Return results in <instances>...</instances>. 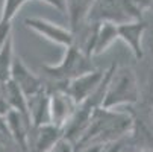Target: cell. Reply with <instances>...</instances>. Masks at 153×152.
I'll use <instances>...</instances> for the list:
<instances>
[{
  "label": "cell",
  "mask_w": 153,
  "mask_h": 152,
  "mask_svg": "<svg viewBox=\"0 0 153 152\" xmlns=\"http://www.w3.org/2000/svg\"><path fill=\"white\" fill-rule=\"evenodd\" d=\"M130 126H132V119L126 113H117L112 108L99 106L94 110L85 133L74 143V149L91 143L108 145L109 142H115L129 131Z\"/></svg>",
  "instance_id": "6da1fadb"
},
{
  "label": "cell",
  "mask_w": 153,
  "mask_h": 152,
  "mask_svg": "<svg viewBox=\"0 0 153 152\" xmlns=\"http://www.w3.org/2000/svg\"><path fill=\"white\" fill-rule=\"evenodd\" d=\"M91 58L93 56L85 53L79 46L73 44L65 47V53L58 64H44L41 66V70L53 84H61L65 88L67 82L71 79L96 70Z\"/></svg>",
  "instance_id": "7a4b0ae2"
},
{
  "label": "cell",
  "mask_w": 153,
  "mask_h": 152,
  "mask_svg": "<svg viewBox=\"0 0 153 152\" xmlns=\"http://www.w3.org/2000/svg\"><path fill=\"white\" fill-rule=\"evenodd\" d=\"M140 97L138 81L130 67H117L112 70L102 99V108H115L135 103Z\"/></svg>",
  "instance_id": "3957f363"
},
{
  "label": "cell",
  "mask_w": 153,
  "mask_h": 152,
  "mask_svg": "<svg viewBox=\"0 0 153 152\" xmlns=\"http://www.w3.org/2000/svg\"><path fill=\"white\" fill-rule=\"evenodd\" d=\"M25 26L58 46L70 47L74 44V35L70 29H65L49 20L39 18V17H27L25 18Z\"/></svg>",
  "instance_id": "277c9868"
},
{
  "label": "cell",
  "mask_w": 153,
  "mask_h": 152,
  "mask_svg": "<svg viewBox=\"0 0 153 152\" xmlns=\"http://www.w3.org/2000/svg\"><path fill=\"white\" fill-rule=\"evenodd\" d=\"M18 88L21 90L26 97H30L42 90H46L47 87L38 75H35L21 58H14L12 59V67H11V78H9Z\"/></svg>",
  "instance_id": "5b68a950"
},
{
  "label": "cell",
  "mask_w": 153,
  "mask_h": 152,
  "mask_svg": "<svg viewBox=\"0 0 153 152\" xmlns=\"http://www.w3.org/2000/svg\"><path fill=\"white\" fill-rule=\"evenodd\" d=\"M49 90V88H47ZM76 108L74 100L68 96V93L64 88L49 90V116L50 123L62 128L71 117Z\"/></svg>",
  "instance_id": "8992f818"
},
{
  "label": "cell",
  "mask_w": 153,
  "mask_h": 152,
  "mask_svg": "<svg viewBox=\"0 0 153 152\" xmlns=\"http://www.w3.org/2000/svg\"><path fill=\"white\" fill-rule=\"evenodd\" d=\"M103 76H105V72L93 70L90 73H85V75L67 82L64 90L68 93V96L74 100L76 105H79L80 102L88 99L99 88V85L103 81Z\"/></svg>",
  "instance_id": "52a82bcc"
},
{
  "label": "cell",
  "mask_w": 153,
  "mask_h": 152,
  "mask_svg": "<svg viewBox=\"0 0 153 152\" xmlns=\"http://www.w3.org/2000/svg\"><path fill=\"white\" fill-rule=\"evenodd\" d=\"M5 122L8 126L9 139H12L20 146L21 152H29V139L32 133L30 120L15 110H9L5 114Z\"/></svg>",
  "instance_id": "ba28073f"
},
{
  "label": "cell",
  "mask_w": 153,
  "mask_h": 152,
  "mask_svg": "<svg viewBox=\"0 0 153 152\" xmlns=\"http://www.w3.org/2000/svg\"><path fill=\"white\" fill-rule=\"evenodd\" d=\"M146 32V23L143 20H129L118 25V40L130 49L137 59L144 56L143 50V37Z\"/></svg>",
  "instance_id": "9c48e42d"
},
{
  "label": "cell",
  "mask_w": 153,
  "mask_h": 152,
  "mask_svg": "<svg viewBox=\"0 0 153 152\" xmlns=\"http://www.w3.org/2000/svg\"><path fill=\"white\" fill-rule=\"evenodd\" d=\"M100 21H114L120 25L129 21V17L124 14L120 0H94L86 23H100Z\"/></svg>",
  "instance_id": "30bf717a"
},
{
  "label": "cell",
  "mask_w": 153,
  "mask_h": 152,
  "mask_svg": "<svg viewBox=\"0 0 153 152\" xmlns=\"http://www.w3.org/2000/svg\"><path fill=\"white\" fill-rule=\"evenodd\" d=\"M118 40V25L114 21H100L94 26L91 56L102 55Z\"/></svg>",
  "instance_id": "8fae6325"
},
{
  "label": "cell",
  "mask_w": 153,
  "mask_h": 152,
  "mask_svg": "<svg viewBox=\"0 0 153 152\" xmlns=\"http://www.w3.org/2000/svg\"><path fill=\"white\" fill-rule=\"evenodd\" d=\"M94 5V0H65V12L68 15L70 31L76 35L88 21L90 11Z\"/></svg>",
  "instance_id": "7c38bea8"
},
{
  "label": "cell",
  "mask_w": 153,
  "mask_h": 152,
  "mask_svg": "<svg viewBox=\"0 0 153 152\" xmlns=\"http://www.w3.org/2000/svg\"><path fill=\"white\" fill-rule=\"evenodd\" d=\"M27 113L32 128L50 123L49 116V90H42L30 97H27Z\"/></svg>",
  "instance_id": "4fadbf2b"
},
{
  "label": "cell",
  "mask_w": 153,
  "mask_h": 152,
  "mask_svg": "<svg viewBox=\"0 0 153 152\" xmlns=\"http://www.w3.org/2000/svg\"><path fill=\"white\" fill-rule=\"evenodd\" d=\"M35 133L33 143L29 148V152H47L61 137H62V128L53 123H44L41 126L32 128Z\"/></svg>",
  "instance_id": "5bb4252c"
},
{
  "label": "cell",
  "mask_w": 153,
  "mask_h": 152,
  "mask_svg": "<svg viewBox=\"0 0 153 152\" xmlns=\"http://www.w3.org/2000/svg\"><path fill=\"white\" fill-rule=\"evenodd\" d=\"M5 100L8 103V106L11 110H15L18 113H21L23 116H26L29 119V113H27V97L21 93V90L9 79L5 84Z\"/></svg>",
  "instance_id": "9a60e30c"
},
{
  "label": "cell",
  "mask_w": 153,
  "mask_h": 152,
  "mask_svg": "<svg viewBox=\"0 0 153 152\" xmlns=\"http://www.w3.org/2000/svg\"><path fill=\"white\" fill-rule=\"evenodd\" d=\"M14 59V43L12 38L8 40V43L0 50V81L6 82L11 78V67Z\"/></svg>",
  "instance_id": "2e32d148"
},
{
  "label": "cell",
  "mask_w": 153,
  "mask_h": 152,
  "mask_svg": "<svg viewBox=\"0 0 153 152\" xmlns=\"http://www.w3.org/2000/svg\"><path fill=\"white\" fill-rule=\"evenodd\" d=\"M26 2H29V0H3V8H2L0 18L12 21L14 17L17 15V12L21 9V6H23Z\"/></svg>",
  "instance_id": "e0dca14e"
},
{
  "label": "cell",
  "mask_w": 153,
  "mask_h": 152,
  "mask_svg": "<svg viewBox=\"0 0 153 152\" xmlns=\"http://www.w3.org/2000/svg\"><path fill=\"white\" fill-rule=\"evenodd\" d=\"M9 38H12V21L0 18V50L8 43Z\"/></svg>",
  "instance_id": "ac0fdd59"
},
{
  "label": "cell",
  "mask_w": 153,
  "mask_h": 152,
  "mask_svg": "<svg viewBox=\"0 0 153 152\" xmlns=\"http://www.w3.org/2000/svg\"><path fill=\"white\" fill-rule=\"evenodd\" d=\"M47 152H74V143L65 137H61Z\"/></svg>",
  "instance_id": "d6986e66"
},
{
  "label": "cell",
  "mask_w": 153,
  "mask_h": 152,
  "mask_svg": "<svg viewBox=\"0 0 153 152\" xmlns=\"http://www.w3.org/2000/svg\"><path fill=\"white\" fill-rule=\"evenodd\" d=\"M105 146L106 145H102V143H91V145H86V146L74 149V152H103Z\"/></svg>",
  "instance_id": "ffe728a7"
},
{
  "label": "cell",
  "mask_w": 153,
  "mask_h": 152,
  "mask_svg": "<svg viewBox=\"0 0 153 152\" xmlns=\"http://www.w3.org/2000/svg\"><path fill=\"white\" fill-rule=\"evenodd\" d=\"M39 2H44V3L50 5L52 8L58 9L59 12H65V0H39Z\"/></svg>",
  "instance_id": "44dd1931"
},
{
  "label": "cell",
  "mask_w": 153,
  "mask_h": 152,
  "mask_svg": "<svg viewBox=\"0 0 153 152\" xmlns=\"http://www.w3.org/2000/svg\"><path fill=\"white\" fill-rule=\"evenodd\" d=\"M0 133L5 134L8 139H9V133H8V126H6V122H5V117L0 116Z\"/></svg>",
  "instance_id": "7402d4cb"
},
{
  "label": "cell",
  "mask_w": 153,
  "mask_h": 152,
  "mask_svg": "<svg viewBox=\"0 0 153 152\" xmlns=\"http://www.w3.org/2000/svg\"><path fill=\"white\" fill-rule=\"evenodd\" d=\"M8 140V137L5 136V134H2V133H0V143H5Z\"/></svg>",
  "instance_id": "603a6c76"
},
{
  "label": "cell",
  "mask_w": 153,
  "mask_h": 152,
  "mask_svg": "<svg viewBox=\"0 0 153 152\" xmlns=\"http://www.w3.org/2000/svg\"><path fill=\"white\" fill-rule=\"evenodd\" d=\"M135 152H149V151H135Z\"/></svg>",
  "instance_id": "cb8c5ba5"
}]
</instances>
